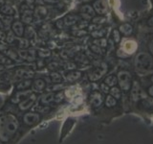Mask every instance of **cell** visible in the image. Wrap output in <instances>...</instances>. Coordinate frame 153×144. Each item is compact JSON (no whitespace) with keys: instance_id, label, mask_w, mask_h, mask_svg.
Masks as SVG:
<instances>
[{"instance_id":"1","label":"cell","mask_w":153,"mask_h":144,"mask_svg":"<svg viewBox=\"0 0 153 144\" xmlns=\"http://www.w3.org/2000/svg\"><path fill=\"white\" fill-rule=\"evenodd\" d=\"M153 66L152 57L146 52H141L135 58V68L140 73H146Z\"/></svg>"},{"instance_id":"2","label":"cell","mask_w":153,"mask_h":144,"mask_svg":"<svg viewBox=\"0 0 153 144\" xmlns=\"http://www.w3.org/2000/svg\"><path fill=\"white\" fill-rule=\"evenodd\" d=\"M118 81L119 84L121 86V88L123 90H128L130 88V85H131V76L130 73L126 70L120 71L118 74Z\"/></svg>"},{"instance_id":"3","label":"cell","mask_w":153,"mask_h":144,"mask_svg":"<svg viewBox=\"0 0 153 144\" xmlns=\"http://www.w3.org/2000/svg\"><path fill=\"white\" fill-rule=\"evenodd\" d=\"M137 49V43L134 41V40H126L123 42V50L127 53V54H132L136 51Z\"/></svg>"},{"instance_id":"4","label":"cell","mask_w":153,"mask_h":144,"mask_svg":"<svg viewBox=\"0 0 153 144\" xmlns=\"http://www.w3.org/2000/svg\"><path fill=\"white\" fill-rule=\"evenodd\" d=\"M94 9L100 14H103L107 12V3L104 0H97L94 3Z\"/></svg>"},{"instance_id":"5","label":"cell","mask_w":153,"mask_h":144,"mask_svg":"<svg viewBox=\"0 0 153 144\" xmlns=\"http://www.w3.org/2000/svg\"><path fill=\"white\" fill-rule=\"evenodd\" d=\"M81 12H82L84 16H85L86 17H88V18L94 16V14H95L94 10L92 9V7L89 6V5H85L84 7L81 8Z\"/></svg>"},{"instance_id":"6","label":"cell","mask_w":153,"mask_h":144,"mask_svg":"<svg viewBox=\"0 0 153 144\" xmlns=\"http://www.w3.org/2000/svg\"><path fill=\"white\" fill-rule=\"evenodd\" d=\"M132 31H133L132 26L129 25V24H127V23L123 24V25L120 26V32L123 33V35H126V36L130 35V34L132 33Z\"/></svg>"},{"instance_id":"7","label":"cell","mask_w":153,"mask_h":144,"mask_svg":"<svg viewBox=\"0 0 153 144\" xmlns=\"http://www.w3.org/2000/svg\"><path fill=\"white\" fill-rule=\"evenodd\" d=\"M102 102V95L100 93H95L93 95V98H91V103H92L95 107H98Z\"/></svg>"},{"instance_id":"8","label":"cell","mask_w":153,"mask_h":144,"mask_svg":"<svg viewBox=\"0 0 153 144\" xmlns=\"http://www.w3.org/2000/svg\"><path fill=\"white\" fill-rule=\"evenodd\" d=\"M13 31L16 32V35L18 36H21L22 33H23V27H22V24L20 22H16L13 24Z\"/></svg>"},{"instance_id":"9","label":"cell","mask_w":153,"mask_h":144,"mask_svg":"<svg viewBox=\"0 0 153 144\" xmlns=\"http://www.w3.org/2000/svg\"><path fill=\"white\" fill-rule=\"evenodd\" d=\"M116 83H117V78L114 75H110L105 79V84L109 86H113L114 85H116Z\"/></svg>"},{"instance_id":"10","label":"cell","mask_w":153,"mask_h":144,"mask_svg":"<svg viewBox=\"0 0 153 144\" xmlns=\"http://www.w3.org/2000/svg\"><path fill=\"white\" fill-rule=\"evenodd\" d=\"M22 19H23L24 22H27V23L31 22V20H32V13L30 11L25 12L23 14V16H22Z\"/></svg>"},{"instance_id":"11","label":"cell","mask_w":153,"mask_h":144,"mask_svg":"<svg viewBox=\"0 0 153 144\" xmlns=\"http://www.w3.org/2000/svg\"><path fill=\"white\" fill-rule=\"evenodd\" d=\"M110 93H111V96H113V97L117 99L121 97V91H120L118 88H112L111 90H110Z\"/></svg>"},{"instance_id":"12","label":"cell","mask_w":153,"mask_h":144,"mask_svg":"<svg viewBox=\"0 0 153 144\" xmlns=\"http://www.w3.org/2000/svg\"><path fill=\"white\" fill-rule=\"evenodd\" d=\"M106 105L108 106V107H113V106L116 105V100H115V98L113 97V96L110 95L106 98Z\"/></svg>"},{"instance_id":"13","label":"cell","mask_w":153,"mask_h":144,"mask_svg":"<svg viewBox=\"0 0 153 144\" xmlns=\"http://www.w3.org/2000/svg\"><path fill=\"white\" fill-rule=\"evenodd\" d=\"M114 38H115V40H116L117 42L120 40V37H119V33H118V31H114Z\"/></svg>"},{"instance_id":"14","label":"cell","mask_w":153,"mask_h":144,"mask_svg":"<svg viewBox=\"0 0 153 144\" xmlns=\"http://www.w3.org/2000/svg\"><path fill=\"white\" fill-rule=\"evenodd\" d=\"M149 50H150V52H151V54L153 55V40H151L150 44H149Z\"/></svg>"},{"instance_id":"15","label":"cell","mask_w":153,"mask_h":144,"mask_svg":"<svg viewBox=\"0 0 153 144\" xmlns=\"http://www.w3.org/2000/svg\"><path fill=\"white\" fill-rule=\"evenodd\" d=\"M148 93H149L151 96H153V86H150L149 89H148Z\"/></svg>"},{"instance_id":"16","label":"cell","mask_w":153,"mask_h":144,"mask_svg":"<svg viewBox=\"0 0 153 144\" xmlns=\"http://www.w3.org/2000/svg\"><path fill=\"white\" fill-rule=\"evenodd\" d=\"M148 24H149L151 27H153V16L151 18H149V20H148Z\"/></svg>"},{"instance_id":"17","label":"cell","mask_w":153,"mask_h":144,"mask_svg":"<svg viewBox=\"0 0 153 144\" xmlns=\"http://www.w3.org/2000/svg\"><path fill=\"white\" fill-rule=\"evenodd\" d=\"M151 81L153 82V76H152V78H151Z\"/></svg>"}]
</instances>
